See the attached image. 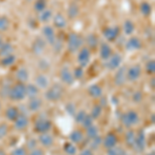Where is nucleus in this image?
Here are the masks:
<instances>
[{
    "label": "nucleus",
    "mask_w": 155,
    "mask_h": 155,
    "mask_svg": "<svg viewBox=\"0 0 155 155\" xmlns=\"http://www.w3.org/2000/svg\"><path fill=\"white\" fill-rule=\"evenodd\" d=\"M84 45V37L77 32H71L67 36L66 49L71 54H77Z\"/></svg>",
    "instance_id": "f257e3e1"
},
{
    "label": "nucleus",
    "mask_w": 155,
    "mask_h": 155,
    "mask_svg": "<svg viewBox=\"0 0 155 155\" xmlns=\"http://www.w3.org/2000/svg\"><path fill=\"white\" fill-rule=\"evenodd\" d=\"M8 97L12 101H23L25 97H26V85L23 83H18L14 85V86H12Z\"/></svg>",
    "instance_id": "f03ea898"
},
{
    "label": "nucleus",
    "mask_w": 155,
    "mask_h": 155,
    "mask_svg": "<svg viewBox=\"0 0 155 155\" xmlns=\"http://www.w3.org/2000/svg\"><path fill=\"white\" fill-rule=\"evenodd\" d=\"M121 122L127 128H130L131 126L136 125L139 122V115L134 110H129L128 112L124 113L121 117Z\"/></svg>",
    "instance_id": "7ed1b4c3"
},
{
    "label": "nucleus",
    "mask_w": 155,
    "mask_h": 155,
    "mask_svg": "<svg viewBox=\"0 0 155 155\" xmlns=\"http://www.w3.org/2000/svg\"><path fill=\"white\" fill-rule=\"evenodd\" d=\"M64 93V90L61 85L55 84L52 87H50L48 91L46 92V98L50 101H57L62 97Z\"/></svg>",
    "instance_id": "20e7f679"
},
{
    "label": "nucleus",
    "mask_w": 155,
    "mask_h": 155,
    "mask_svg": "<svg viewBox=\"0 0 155 155\" xmlns=\"http://www.w3.org/2000/svg\"><path fill=\"white\" fill-rule=\"evenodd\" d=\"M78 64L79 66L85 67L88 66V64L90 63V59H91V51L87 48V47H82L80 49V51L78 52Z\"/></svg>",
    "instance_id": "39448f33"
},
{
    "label": "nucleus",
    "mask_w": 155,
    "mask_h": 155,
    "mask_svg": "<svg viewBox=\"0 0 155 155\" xmlns=\"http://www.w3.org/2000/svg\"><path fill=\"white\" fill-rule=\"evenodd\" d=\"M122 56L119 53H113L111 56L104 61V66L109 71H115L121 66Z\"/></svg>",
    "instance_id": "423d86ee"
},
{
    "label": "nucleus",
    "mask_w": 155,
    "mask_h": 155,
    "mask_svg": "<svg viewBox=\"0 0 155 155\" xmlns=\"http://www.w3.org/2000/svg\"><path fill=\"white\" fill-rule=\"evenodd\" d=\"M41 33H42V38L46 41L47 44L53 46L54 42L56 41L57 37H56V32H55L54 27H52L51 25H46V26L42 27L41 29Z\"/></svg>",
    "instance_id": "0eeeda50"
},
{
    "label": "nucleus",
    "mask_w": 155,
    "mask_h": 155,
    "mask_svg": "<svg viewBox=\"0 0 155 155\" xmlns=\"http://www.w3.org/2000/svg\"><path fill=\"white\" fill-rule=\"evenodd\" d=\"M120 31H121V28L119 26H109L106 27L102 31V34H104V37L107 39V41H115L120 35Z\"/></svg>",
    "instance_id": "6e6552de"
},
{
    "label": "nucleus",
    "mask_w": 155,
    "mask_h": 155,
    "mask_svg": "<svg viewBox=\"0 0 155 155\" xmlns=\"http://www.w3.org/2000/svg\"><path fill=\"white\" fill-rule=\"evenodd\" d=\"M46 48H47L46 41H45L42 37L38 36L34 39L33 42H32L31 51H32V53H33V55H35V56H41V55L45 52Z\"/></svg>",
    "instance_id": "1a4fd4ad"
},
{
    "label": "nucleus",
    "mask_w": 155,
    "mask_h": 155,
    "mask_svg": "<svg viewBox=\"0 0 155 155\" xmlns=\"http://www.w3.org/2000/svg\"><path fill=\"white\" fill-rule=\"evenodd\" d=\"M137 153H142L146 149V137H145L144 130H139L136 136V141H134V147H132Z\"/></svg>",
    "instance_id": "9d476101"
},
{
    "label": "nucleus",
    "mask_w": 155,
    "mask_h": 155,
    "mask_svg": "<svg viewBox=\"0 0 155 155\" xmlns=\"http://www.w3.org/2000/svg\"><path fill=\"white\" fill-rule=\"evenodd\" d=\"M142 74V66L140 64H134L126 71V79L129 82H136Z\"/></svg>",
    "instance_id": "9b49d317"
},
{
    "label": "nucleus",
    "mask_w": 155,
    "mask_h": 155,
    "mask_svg": "<svg viewBox=\"0 0 155 155\" xmlns=\"http://www.w3.org/2000/svg\"><path fill=\"white\" fill-rule=\"evenodd\" d=\"M126 66H120L116 69V72H115L114 76V83L116 86L121 87L126 83Z\"/></svg>",
    "instance_id": "f8f14e48"
},
{
    "label": "nucleus",
    "mask_w": 155,
    "mask_h": 155,
    "mask_svg": "<svg viewBox=\"0 0 155 155\" xmlns=\"http://www.w3.org/2000/svg\"><path fill=\"white\" fill-rule=\"evenodd\" d=\"M52 123L48 119H38L34 123V131L38 132V134H45L51 130Z\"/></svg>",
    "instance_id": "ddd939ff"
},
{
    "label": "nucleus",
    "mask_w": 155,
    "mask_h": 155,
    "mask_svg": "<svg viewBox=\"0 0 155 155\" xmlns=\"http://www.w3.org/2000/svg\"><path fill=\"white\" fill-rule=\"evenodd\" d=\"M59 76L61 81L66 85H72L74 83V78L72 74V71L69 69L68 66H63L60 69Z\"/></svg>",
    "instance_id": "4468645a"
},
{
    "label": "nucleus",
    "mask_w": 155,
    "mask_h": 155,
    "mask_svg": "<svg viewBox=\"0 0 155 155\" xmlns=\"http://www.w3.org/2000/svg\"><path fill=\"white\" fill-rule=\"evenodd\" d=\"M142 46H143V45H142V41L139 37L130 36L125 42V50H127V51H129V52L137 51V50H140L142 48Z\"/></svg>",
    "instance_id": "2eb2a0df"
},
{
    "label": "nucleus",
    "mask_w": 155,
    "mask_h": 155,
    "mask_svg": "<svg viewBox=\"0 0 155 155\" xmlns=\"http://www.w3.org/2000/svg\"><path fill=\"white\" fill-rule=\"evenodd\" d=\"M29 124V119L26 114L20 113L18 118L14 121V126L17 130H24Z\"/></svg>",
    "instance_id": "dca6fc26"
},
{
    "label": "nucleus",
    "mask_w": 155,
    "mask_h": 155,
    "mask_svg": "<svg viewBox=\"0 0 155 155\" xmlns=\"http://www.w3.org/2000/svg\"><path fill=\"white\" fill-rule=\"evenodd\" d=\"M117 143H118V139H117L116 134H113V132H110L107 134L104 139L102 140V144H104V147L107 149H111L114 148V147L117 146Z\"/></svg>",
    "instance_id": "f3484780"
},
{
    "label": "nucleus",
    "mask_w": 155,
    "mask_h": 155,
    "mask_svg": "<svg viewBox=\"0 0 155 155\" xmlns=\"http://www.w3.org/2000/svg\"><path fill=\"white\" fill-rule=\"evenodd\" d=\"M85 41H86L87 44V48H88L90 51L91 50H96L97 48H98L99 46V41H98V37H97V35L95 33H89L87 34L86 38L84 39Z\"/></svg>",
    "instance_id": "a211bd4d"
},
{
    "label": "nucleus",
    "mask_w": 155,
    "mask_h": 155,
    "mask_svg": "<svg viewBox=\"0 0 155 155\" xmlns=\"http://www.w3.org/2000/svg\"><path fill=\"white\" fill-rule=\"evenodd\" d=\"M112 54H113V49L107 42H101L99 45V57L102 60L106 61Z\"/></svg>",
    "instance_id": "6ab92c4d"
},
{
    "label": "nucleus",
    "mask_w": 155,
    "mask_h": 155,
    "mask_svg": "<svg viewBox=\"0 0 155 155\" xmlns=\"http://www.w3.org/2000/svg\"><path fill=\"white\" fill-rule=\"evenodd\" d=\"M52 20H53L54 27H56V28H58V29L65 28L67 25V20L65 19V17L62 14H60V12H57L56 15H54Z\"/></svg>",
    "instance_id": "aec40b11"
},
{
    "label": "nucleus",
    "mask_w": 155,
    "mask_h": 155,
    "mask_svg": "<svg viewBox=\"0 0 155 155\" xmlns=\"http://www.w3.org/2000/svg\"><path fill=\"white\" fill-rule=\"evenodd\" d=\"M15 77H16L17 81L19 82V83H25V82H27L29 80V71L28 69L26 68V67H20L18 71H16V74H15Z\"/></svg>",
    "instance_id": "412c9836"
},
{
    "label": "nucleus",
    "mask_w": 155,
    "mask_h": 155,
    "mask_svg": "<svg viewBox=\"0 0 155 155\" xmlns=\"http://www.w3.org/2000/svg\"><path fill=\"white\" fill-rule=\"evenodd\" d=\"M39 143L41 144V146L44 147H51L54 144V137L52 134H48V132H45V134H41V136L38 137Z\"/></svg>",
    "instance_id": "4be33fe9"
},
{
    "label": "nucleus",
    "mask_w": 155,
    "mask_h": 155,
    "mask_svg": "<svg viewBox=\"0 0 155 155\" xmlns=\"http://www.w3.org/2000/svg\"><path fill=\"white\" fill-rule=\"evenodd\" d=\"M35 85L38 89H46L49 86V79L44 74H37L35 78Z\"/></svg>",
    "instance_id": "5701e85b"
},
{
    "label": "nucleus",
    "mask_w": 155,
    "mask_h": 155,
    "mask_svg": "<svg viewBox=\"0 0 155 155\" xmlns=\"http://www.w3.org/2000/svg\"><path fill=\"white\" fill-rule=\"evenodd\" d=\"M88 93L93 98H101L102 96V88L97 84H92L88 88Z\"/></svg>",
    "instance_id": "b1692460"
},
{
    "label": "nucleus",
    "mask_w": 155,
    "mask_h": 155,
    "mask_svg": "<svg viewBox=\"0 0 155 155\" xmlns=\"http://www.w3.org/2000/svg\"><path fill=\"white\" fill-rule=\"evenodd\" d=\"M122 30H123L125 35H132L134 30H136V25H134V23L131 20L127 19L124 21L123 26H122Z\"/></svg>",
    "instance_id": "393cba45"
},
{
    "label": "nucleus",
    "mask_w": 155,
    "mask_h": 155,
    "mask_svg": "<svg viewBox=\"0 0 155 155\" xmlns=\"http://www.w3.org/2000/svg\"><path fill=\"white\" fill-rule=\"evenodd\" d=\"M14 52L15 48L12 46V44H11V42H4L1 46V48H0V58L14 54Z\"/></svg>",
    "instance_id": "a878e982"
},
{
    "label": "nucleus",
    "mask_w": 155,
    "mask_h": 155,
    "mask_svg": "<svg viewBox=\"0 0 155 155\" xmlns=\"http://www.w3.org/2000/svg\"><path fill=\"white\" fill-rule=\"evenodd\" d=\"M80 15V6L76 2H71L67 7V16L69 19H76Z\"/></svg>",
    "instance_id": "bb28decb"
},
{
    "label": "nucleus",
    "mask_w": 155,
    "mask_h": 155,
    "mask_svg": "<svg viewBox=\"0 0 155 155\" xmlns=\"http://www.w3.org/2000/svg\"><path fill=\"white\" fill-rule=\"evenodd\" d=\"M19 114H20V110L16 107H7L6 111H5L6 119L9 120V121H12V122L18 118Z\"/></svg>",
    "instance_id": "cd10ccee"
},
{
    "label": "nucleus",
    "mask_w": 155,
    "mask_h": 155,
    "mask_svg": "<svg viewBox=\"0 0 155 155\" xmlns=\"http://www.w3.org/2000/svg\"><path fill=\"white\" fill-rule=\"evenodd\" d=\"M42 106L41 99H39L38 97H34V98H31L28 104V109L29 111L31 112H37Z\"/></svg>",
    "instance_id": "c85d7f7f"
},
{
    "label": "nucleus",
    "mask_w": 155,
    "mask_h": 155,
    "mask_svg": "<svg viewBox=\"0 0 155 155\" xmlns=\"http://www.w3.org/2000/svg\"><path fill=\"white\" fill-rule=\"evenodd\" d=\"M39 89L36 87V85L34 84H28L26 85V96L28 98H34V97H37V94H38Z\"/></svg>",
    "instance_id": "c756f323"
},
{
    "label": "nucleus",
    "mask_w": 155,
    "mask_h": 155,
    "mask_svg": "<svg viewBox=\"0 0 155 155\" xmlns=\"http://www.w3.org/2000/svg\"><path fill=\"white\" fill-rule=\"evenodd\" d=\"M53 16H54L53 12H52L51 9L46 8L44 12H39L38 20H39V22H41V23H48L49 21H51V20H52Z\"/></svg>",
    "instance_id": "7c9ffc66"
},
{
    "label": "nucleus",
    "mask_w": 155,
    "mask_h": 155,
    "mask_svg": "<svg viewBox=\"0 0 155 155\" xmlns=\"http://www.w3.org/2000/svg\"><path fill=\"white\" fill-rule=\"evenodd\" d=\"M83 139H84V134L81 130H79V129L74 130L72 132H71V134H69V140L71 141V143L79 144L83 141Z\"/></svg>",
    "instance_id": "2f4dec72"
},
{
    "label": "nucleus",
    "mask_w": 155,
    "mask_h": 155,
    "mask_svg": "<svg viewBox=\"0 0 155 155\" xmlns=\"http://www.w3.org/2000/svg\"><path fill=\"white\" fill-rule=\"evenodd\" d=\"M140 12L144 17H149L152 14V5L147 1H143L140 4Z\"/></svg>",
    "instance_id": "473e14b6"
},
{
    "label": "nucleus",
    "mask_w": 155,
    "mask_h": 155,
    "mask_svg": "<svg viewBox=\"0 0 155 155\" xmlns=\"http://www.w3.org/2000/svg\"><path fill=\"white\" fill-rule=\"evenodd\" d=\"M16 60H17L16 56H15L14 54H12V55H8V56L2 57L1 60H0V63H1L2 66L8 67V66H12V64H15Z\"/></svg>",
    "instance_id": "72a5a7b5"
},
{
    "label": "nucleus",
    "mask_w": 155,
    "mask_h": 155,
    "mask_svg": "<svg viewBox=\"0 0 155 155\" xmlns=\"http://www.w3.org/2000/svg\"><path fill=\"white\" fill-rule=\"evenodd\" d=\"M136 136H137V134L132 130V129H129L125 134V142H126L127 146L130 147V148L134 147V141H136Z\"/></svg>",
    "instance_id": "f704fd0d"
},
{
    "label": "nucleus",
    "mask_w": 155,
    "mask_h": 155,
    "mask_svg": "<svg viewBox=\"0 0 155 155\" xmlns=\"http://www.w3.org/2000/svg\"><path fill=\"white\" fill-rule=\"evenodd\" d=\"M33 8L36 12H41L47 8V0H35L33 3Z\"/></svg>",
    "instance_id": "c9c22d12"
},
{
    "label": "nucleus",
    "mask_w": 155,
    "mask_h": 155,
    "mask_svg": "<svg viewBox=\"0 0 155 155\" xmlns=\"http://www.w3.org/2000/svg\"><path fill=\"white\" fill-rule=\"evenodd\" d=\"M9 28V20L5 16H0V32H5Z\"/></svg>",
    "instance_id": "e433bc0d"
},
{
    "label": "nucleus",
    "mask_w": 155,
    "mask_h": 155,
    "mask_svg": "<svg viewBox=\"0 0 155 155\" xmlns=\"http://www.w3.org/2000/svg\"><path fill=\"white\" fill-rule=\"evenodd\" d=\"M86 134H87V137L91 140V139H93V137L98 136V128H97L95 125L92 124L91 126H89L86 128Z\"/></svg>",
    "instance_id": "4c0bfd02"
},
{
    "label": "nucleus",
    "mask_w": 155,
    "mask_h": 155,
    "mask_svg": "<svg viewBox=\"0 0 155 155\" xmlns=\"http://www.w3.org/2000/svg\"><path fill=\"white\" fill-rule=\"evenodd\" d=\"M102 143V139L101 137L97 136L93 139H91V142H90V150H96L101 147V145Z\"/></svg>",
    "instance_id": "58836bf2"
},
{
    "label": "nucleus",
    "mask_w": 155,
    "mask_h": 155,
    "mask_svg": "<svg viewBox=\"0 0 155 155\" xmlns=\"http://www.w3.org/2000/svg\"><path fill=\"white\" fill-rule=\"evenodd\" d=\"M107 155H127V153L121 147H114V148L107 149Z\"/></svg>",
    "instance_id": "ea45409f"
},
{
    "label": "nucleus",
    "mask_w": 155,
    "mask_h": 155,
    "mask_svg": "<svg viewBox=\"0 0 155 155\" xmlns=\"http://www.w3.org/2000/svg\"><path fill=\"white\" fill-rule=\"evenodd\" d=\"M101 112H102V107L101 104H95L91 110V113H90V116L94 119H97L99 118V116L101 115Z\"/></svg>",
    "instance_id": "a19ab883"
},
{
    "label": "nucleus",
    "mask_w": 155,
    "mask_h": 155,
    "mask_svg": "<svg viewBox=\"0 0 155 155\" xmlns=\"http://www.w3.org/2000/svg\"><path fill=\"white\" fill-rule=\"evenodd\" d=\"M63 150L66 154L68 155H74L77 153V147L72 143H65L63 146Z\"/></svg>",
    "instance_id": "79ce46f5"
},
{
    "label": "nucleus",
    "mask_w": 155,
    "mask_h": 155,
    "mask_svg": "<svg viewBox=\"0 0 155 155\" xmlns=\"http://www.w3.org/2000/svg\"><path fill=\"white\" fill-rule=\"evenodd\" d=\"M11 84H3L1 86V89H0V96L2 97H8L9 91H11Z\"/></svg>",
    "instance_id": "37998d69"
},
{
    "label": "nucleus",
    "mask_w": 155,
    "mask_h": 155,
    "mask_svg": "<svg viewBox=\"0 0 155 155\" xmlns=\"http://www.w3.org/2000/svg\"><path fill=\"white\" fill-rule=\"evenodd\" d=\"M145 69H146L147 74H153L155 72V62L153 59L149 60L146 63V66H145Z\"/></svg>",
    "instance_id": "c03bdc74"
},
{
    "label": "nucleus",
    "mask_w": 155,
    "mask_h": 155,
    "mask_svg": "<svg viewBox=\"0 0 155 155\" xmlns=\"http://www.w3.org/2000/svg\"><path fill=\"white\" fill-rule=\"evenodd\" d=\"M72 74H74V80H79V79H82L84 76V68L81 66H78L76 68L74 69V71H72Z\"/></svg>",
    "instance_id": "a18cd8bd"
},
{
    "label": "nucleus",
    "mask_w": 155,
    "mask_h": 155,
    "mask_svg": "<svg viewBox=\"0 0 155 155\" xmlns=\"http://www.w3.org/2000/svg\"><path fill=\"white\" fill-rule=\"evenodd\" d=\"M86 115L87 113L85 111H83V110H81V111H79L78 113L74 114V120H76L77 123H82L84 118L86 117Z\"/></svg>",
    "instance_id": "49530a36"
},
{
    "label": "nucleus",
    "mask_w": 155,
    "mask_h": 155,
    "mask_svg": "<svg viewBox=\"0 0 155 155\" xmlns=\"http://www.w3.org/2000/svg\"><path fill=\"white\" fill-rule=\"evenodd\" d=\"M81 124L85 127V128H87V127L91 126L92 124H93V118H92V117L90 116V115L87 114V115H86V117L84 118L83 122H82Z\"/></svg>",
    "instance_id": "de8ad7c7"
},
{
    "label": "nucleus",
    "mask_w": 155,
    "mask_h": 155,
    "mask_svg": "<svg viewBox=\"0 0 155 155\" xmlns=\"http://www.w3.org/2000/svg\"><path fill=\"white\" fill-rule=\"evenodd\" d=\"M11 155H27V152L24 147H18V148L12 150Z\"/></svg>",
    "instance_id": "09e8293b"
},
{
    "label": "nucleus",
    "mask_w": 155,
    "mask_h": 155,
    "mask_svg": "<svg viewBox=\"0 0 155 155\" xmlns=\"http://www.w3.org/2000/svg\"><path fill=\"white\" fill-rule=\"evenodd\" d=\"M7 132H8V127L6 124H0V140L5 137L7 136Z\"/></svg>",
    "instance_id": "8fccbe9b"
},
{
    "label": "nucleus",
    "mask_w": 155,
    "mask_h": 155,
    "mask_svg": "<svg viewBox=\"0 0 155 155\" xmlns=\"http://www.w3.org/2000/svg\"><path fill=\"white\" fill-rule=\"evenodd\" d=\"M142 99H143V93H142L141 91L134 92V95H132V101H134V102L139 104V102L142 101Z\"/></svg>",
    "instance_id": "3c124183"
},
{
    "label": "nucleus",
    "mask_w": 155,
    "mask_h": 155,
    "mask_svg": "<svg viewBox=\"0 0 155 155\" xmlns=\"http://www.w3.org/2000/svg\"><path fill=\"white\" fill-rule=\"evenodd\" d=\"M66 112L67 113H69L71 115H74L77 113V109H76V106H74V104H72V102H69L68 104H66Z\"/></svg>",
    "instance_id": "603ef678"
},
{
    "label": "nucleus",
    "mask_w": 155,
    "mask_h": 155,
    "mask_svg": "<svg viewBox=\"0 0 155 155\" xmlns=\"http://www.w3.org/2000/svg\"><path fill=\"white\" fill-rule=\"evenodd\" d=\"M36 144H37V142H36V140H34V139H30L28 142H27V148H29L30 150H32V149H34L36 147Z\"/></svg>",
    "instance_id": "864d4df0"
},
{
    "label": "nucleus",
    "mask_w": 155,
    "mask_h": 155,
    "mask_svg": "<svg viewBox=\"0 0 155 155\" xmlns=\"http://www.w3.org/2000/svg\"><path fill=\"white\" fill-rule=\"evenodd\" d=\"M28 155H45V153H44V151H42L41 149L34 148V149H32L31 151H30V153Z\"/></svg>",
    "instance_id": "5fc2aeb1"
},
{
    "label": "nucleus",
    "mask_w": 155,
    "mask_h": 155,
    "mask_svg": "<svg viewBox=\"0 0 155 155\" xmlns=\"http://www.w3.org/2000/svg\"><path fill=\"white\" fill-rule=\"evenodd\" d=\"M80 155H93V152L90 149H84L83 151L80 153Z\"/></svg>",
    "instance_id": "6e6d98bb"
},
{
    "label": "nucleus",
    "mask_w": 155,
    "mask_h": 155,
    "mask_svg": "<svg viewBox=\"0 0 155 155\" xmlns=\"http://www.w3.org/2000/svg\"><path fill=\"white\" fill-rule=\"evenodd\" d=\"M4 44V41H3V38H2V36L0 35V48H1V46Z\"/></svg>",
    "instance_id": "4d7b16f0"
},
{
    "label": "nucleus",
    "mask_w": 155,
    "mask_h": 155,
    "mask_svg": "<svg viewBox=\"0 0 155 155\" xmlns=\"http://www.w3.org/2000/svg\"><path fill=\"white\" fill-rule=\"evenodd\" d=\"M154 81H155V79L154 78H152V82H150V85H152V88H154Z\"/></svg>",
    "instance_id": "13d9d810"
},
{
    "label": "nucleus",
    "mask_w": 155,
    "mask_h": 155,
    "mask_svg": "<svg viewBox=\"0 0 155 155\" xmlns=\"http://www.w3.org/2000/svg\"><path fill=\"white\" fill-rule=\"evenodd\" d=\"M0 155H6L5 152L3 151V150H0Z\"/></svg>",
    "instance_id": "bf43d9fd"
},
{
    "label": "nucleus",
    "mask_w": 155,
    "mask_h": 155,
    "mask_svg": "<svg viewBox=\"0 0 155 155\" xmlns=\"http://www.w3.org/2000/svg\"><path fill=\"white\" fill-rule=\"evenodd\" d=\"M148 155H155V153H154V152H151V153H149Z\"/></svg>",
    "instance_id": "052dcab7"
},
{
    "label": "nucleus",
    "mask_w": 155,
    "mask_h": 155,
    "mask_svg": "<svg viewBox=\"0 0 155 155\" xmlns=\"http://www.w3.org/2000/svg\"><path fill=\"white\" fill-rule=\"evenodd\" d=\"M0 109H1V104H0Z\"/></svg>",
    "instance_id": "680f3d73"
}]
</instances>
